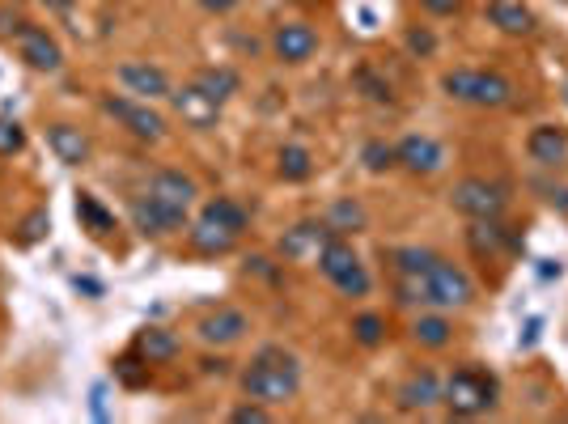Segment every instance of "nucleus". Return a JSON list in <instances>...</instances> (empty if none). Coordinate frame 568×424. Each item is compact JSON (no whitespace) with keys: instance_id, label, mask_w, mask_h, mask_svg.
Returning a JSON list of instances; mask_svg holds the SVG:
<instances>
[{"instance_id":"obj_1","label":"nucleus","mask_w":568,"mask_h":424,"mask_svg":"<svg viewBox=\"0 0 568 424\" xmlns=\"http://www.w3.org/2000/svg\"><path fill=\"white\" fill-rule=\"evenodd\" d=\"M242 391L246 399H259V403H289L301 391V361L293 352H284L280 344H268L255 352V361L246 365L242 374Z\"/></svg>"},{"instance_id":"obj_2","label":"nucleus","mask_w":568,"mask_h":424,"mask_svg":"<svg viewBox=\"0 0 568 424\" xmlns=\"http://www.w3.org/2000/svg\"><path fill=\"white\" fill-rule=\"evenodd\" d=\"M441 403L454 416H479L496 403V378L484 374V369H458L441 382Z\"/></svg>"},{"instance_id":"obj_3","label":"nucleus","mask_w":568,"mask_h":424,"mask_svg":"<svg viewBox=\"0 0 568 424\" xmlns=\"http://www.w3.org/2000/svg\"><path fill=\"white\" fill-rule=\"evenodd\" d=\"M424 285V306H437V310H467L475 302V285L471 276L458 268V263L437 259L429 272L420 276Z\"/></svg>"},{"instance_id":"obj_4","label":"nucleus","mask_w":568,"mask_h":424,"mask_svg":"<svg viewBox=\"0 0 568 424\" xmlns=\"http://www.w3.org/2000/svg\"><path fill=\"white\" fill-rule=\"evenodd\" d=\"M128 212H132V225L145 238H166V234H179V229H187V208L157 200V196H149V191H145V196H136Z\"/></svg>"},{"instance_id":"obj_5","label":"nucleus","mask_w":568,"mask_h":424,"mask_svg":"<svg viewBox=\"0 0 568 424\" xmlns=\"http://www.w3.org/2000/svg\"><path fill=\"white\" fill-rule=\"evenodd\" d=\"M450 204L471 221H496L505 212V191L488 179H463V183H454Z\"/></svg>"},{"instance_id":"obj_6","label":"nucleus","mask_w":568,"mask_h":424,"mask_svg":"<svg viewBox=\"0 0 568 424\" xmlns=\"http://www.w3.org/2000/svg\"><path fill=\"white\" fill-rule=\"evenodd\" d=\"M102 111L111 115V119H119L136 140H149V145H157V140L166 136V119L157 115L149 102H132V98L111 94V98H102Z\"/></svg>"},{"instance_id":"obj_7","label":"nucleus","mask_w":568,"mask_h":424,"mask_svg":"<svg viewBox=\"0 0 568 424\" xmlns=\"http://www.w3.org/2000/svg\"><path fill=\"white\" fill-rule=\"evenodd\" d=\"M335 238V229L327 221H301L293 229H284V238H280V259H289V263H318V255L327 251V242Z\"/></svg>"},{"instance_id":"obj_8","label":"nucleus","mask_w":568,"mask_h":424,"mask_svg":"<svg viewBox=\"0 0 568 424\" xmlns=\"http://www.w3.org/2000/svg\"><path fill=\"white\" fill-rule=\"evenodd\" d=\"M119 85L140 102H157V98H170V77L166 68H157L149 60H128L119 64Z\"/></svg>"},{"instance_id":"obj_9","label":"nucleus","mask_w":568,"mask_h":424,"mask_svg":"<svg viewBox=\"0 0 568 424\" xmlns=\"http://www.w3.org/2000/svg\"><path fill=\"white\" fill-rule=\"evenodd\" d=\"M17 56H22L34 73H56V68L64 64V51H60V43L51 39L47 30H39V26H22L17 30Z\"/></svg>"},{"instance_id":"obj_10","label":"nucleus","mask_w":568,"mask_h":424,"mask_svg":"<svg viewBox=\"0 0 568 424\" xmlns=\"http://www.w3.org/2000/svg\"><path fill=\"white\" fill-rule=\"evenodd\" d=\"M170 102H174V111L183 115L187 128L208 132V128H217V119H221V102H217V98H208L195 81L183 85V90H170Z\"/></svg>"},{"instance_id":"obj_11","label":"nucleus","mask_w":568,"mask_h":424,"mask_svg":"<svg viewBox=\"0 0 568 424\" xmlns=\"http://www.w3.org/2000/svg\"><path fill=\"white\" fill-rule=\"evenodd\" d=\"M246 331H251V318H246L242 310H234V306H221V310L204 314V318H200V327H195V335H200L204 344H217V348L238 344Z\"/></svg>"},{"instance_id":"obj_12","label":"nucleus","mask_w":568,"mask_h":424,"mask_svg":"<svg viewBox=\"0 0 568 424\" xmlns=\"http://www.w3.org/2000/svg\"><path fill=\"white\" fill-rule=\"evenodd\" d=\"M272 51H276V60H284V64H306L318 51V30L306 26V22H284L272 34Z\"/></svg>"},{"instance_id":"obj_13","label":"nucleus","mask_w":568,"mask_h":424,"mask_svg":"<svg viewBox=\"0 0 568 424\" xmlns=\"http://www.w3.org/2000/svg\"><path fill=\"white\" fill-rule=\"evenodd\" d=\"M395 157H399V166L412 174H437L446 166V149H441L433 136H403L395 145Z\"/></svg>"},{"instance_id":"obj_14","label":"nucleus","mask_w":568,"mask_h":424,"mask_svg":"<svg viewBox=\"0 0 568 424\" xmlns=\"http://www.w3.org/2000/svg\"><path fill=\"white\" fill-rule=\"evenodd\" d=\"M47 145H51V153H56V162H64V166H85L90 162V136H85L81 128H73V123H51Z\"/></svg>"},{"instance_id":"obj_15","label":"nucleus","mask_w":568,"mask_h":424,"mask_svg":"<svg viewBox=\"0 0 568 424\" xmlns=\"http://www.w3.org/2000/svg\"><path fill=\"white\" fill-rule=\"evenodd\" d=\"M145 191H149V196H157V200H166V204H179V208H191L195 196H200L195 179H191V174H183V170H157Z\"/></svg>"},{"instance_id":"obj_16","label":"nucleus","mask_w":568,"mask_h":424,"mask_svg":"<svg viewBox=\"0 0 568 424\" xmlns=\"http://www.w3.org/2000/svg\"><path fill=\"white\" fill-rule=\"evenodd\" d=\"M187 238H191V246H195L200 255H225V251H234V242H238L242 234H234V229H225V225L208 221V217H195V221L187 225Z\"/></svg>"},{"instance_id":"obj_17","label":"nucleus","mask_w":568,"mask_h":424,"mask_svg":"<svg viewBox=\"0 0 568 424\" xmlns=\"http://www.w3.org/2000/svg\"><path fill=\"white\" fill-rule=\"evenodd\" d=\"M471 102L475 106H488V111H501V106L513 102V81L505 73H484V68H475V81H471Z\"/></svg>"},{"instance_id":"obj_18","label":"nucleus","mask_w":568,"mask_h":424,"mask_svg":"<svg viewBox=\"0 0 568 424\" xmlns=\"http://www.w3.org/2000/svg\"><path fill=\"white\" fill-rule=\"evenodd\" d=\"M136 357L145 361V365H166L179 357V340H174V331L166 327H145V331H136Z\"/></svg>"},{"instance_id":"obj_19","label":"nucleus","mask_w":568,"mask_h":424,"mask_svg":"<svg viewBox=\"0 0 568 424\" xmlns=\"http://www.w3.org/2000/svg\"><path fill=\"white\" fill-rule=\"evenodd\" d=\"M433 403H441V382H437L433 369L412 374V378L399 386V408L403 412H424V408H433Z\"/></svg>"},{"instance_id":"obj_20","label":"nucleus","mask_w":568,"mask_h":424,"mask_svg":"<svg viewBox=\"0 0 568 424\" xmlns=\"http://www.w3.org/2000/svg\"><path fill=\"white\" fill-rule=\"evenodd\" d=\"M488 17H492V26L496 30H505V34H535V13H530L522 0H492L488 5Z\"/></svg>"},{"instance_id":"obj_21","label":"nucleus","mask_w":568,"mask_h":424,"mask_svg":"<svg viewBox=\"0 0 568 424\" xmlns=\"http://www.w3.org/2000/svg\"><path fill=\"white\" fill-rule=\"evenodd\" d=\"M526 149L539 166H564L568 162V136L560 128H535L526 140Z\"/></svg>"},{"instance_id":"obj_22","label":"nucleus","mask_w":568,"mask_h":424,"mask_svg":"<svg viewBox=\"0 0 568 424\" xmlns=\"http://www.w3.org/2000/svg\"><path fill=\"white\" fill-rule=\"evenodd\" d=\"M412 340L420 348H446L454 340V327H450L446 314H420L412 323Z\"/></svg>"},{"instance_id":"obj_23","label":"nucleus","mask_w":568,"mask_h":424,"mask_svg":"<svg viewBox=\"0 0 568 424\" xmlns=\"http://www.w3.org/2000/svg\"><path fill=\"white\" fill-rule=\"evenodd\" d=\"M200 217H208V221H217V225H225V229H234V234H242L246 225H251V212H246L238 200H229V196H217V200H208L204 208H200Z\"/></svg>"},{"instance_id":"obj_24","label":"nucleus","mask_w":568,"mask_h":424,"mask_svg":"<svg viewBox=\"0 0 568 424\" xmlns=\"http://www.w3.org/2000/svg\"><path fill=\"white\" fill-rule=\"evenodd\" d=\"M352 263H361V259H357V251H352V242H344L340 234H335V238L327 242V251L318 255V272H323L327 280H335V276H344V272L352 268Z\"/></svg>"},{"instance_id":"obj_25","label":"nucleus","mask_w":568,"mask_h":424,"mask_svg":"<svg viewBox=\"0 0 568 424\" xmlns=\"http://www.w3.org/2000/svg\"><path fill=\"white\" fill-rule=\"evenodd\" d=\"M195 85H200L208 98L225 102L229 94H238V73H234V68H225V64H217V68H200V73H195Z\"/></svg>"},{"instance_id":"obj_26","label":"nucleus","mask_w":568,"mask_h":424,"mask_svg":"<svg viewBox=\"0 0 568 424\" xmlns=\"http://www.w3.org/2000/svg\"><path fill=\"white\" fill-rule=\"evenodd\" d=\"M77 217H81V229H90L94 238H106L115 229V217L94 196H85V191H81V200H77Z\"/></svg>"},{"instance_id":"obj_27","label":"nucleus","mask_w":568,"mask_h":424,"mask_svg":"<svg viewBox=\"0 0 568 424\" xmlns=\"http://www.w3.org/2000/svg\"><path fill=\"white\" fill-rule=\"evenodd\" d=\"M467 238H471V251L475 255H496V251H501V246H505V229L501 225H496V221H475L471 229H467Z\"/></svg>"},{"instance_id":"obj_28","label":"nucleus","mask_w":568,"mask_h":424,"mask_svg":"<svg viewBox=\"0 0 568 424\" xmlns=\"http://www.w3.org/2000/svg\"><path fill=\"white\" fill-rule=\"evenodd\" d=\"M390 259H395V272H399V276H424V272H429L433 263H437V255L424 251V246H399V251L390 255Z\"/></svg>"},{"instance_id":"obj_29","label":"nucleus","mask_w":568,"mask_h":424,"mask_svg":"<svg viewBox=\"0 0 568 424\" xmlns=\"http://www.w3.org/2000/svg\"><path fill=\"white\" fill-rule=\"evenodd\" d=\"M310 170H314V162H310V153L301 149V145H284V149H280V179H284V183L310 179Z\"/></svg>"},{"instance_id":"obj_30","label":"nucleus","mask_w":568,"mask_h":424,"mask_svg":"<svg viewBox=\"0 0 568 424\" xmlns=\"http://www.w3.org/2000/svg\"><path fill=\"white\" fill-rule=\"evenodd\" d=\"M352 340L365 348H378L386 340V318L382 314H357L352 318Z\"/></svg>"},{"instance_id":"obj_31","label":"nucleus","mask_w":568,"mask_h":424,"mask_svg":"<svg viewBox=\"0 0 568 424\" xmlns=\"http://www.w3.org/2000/svg\"><path fill=\"white\" fill-rule=\"evenodd\" d=\"M327 225L335 229V234H344V229H361V225H365V212H361V204L340 200V204H331V217H327Z\"/></svg>"},{"instance_id":"obj_32","label":"nucleus","mask_w":568,"mask_h":424,"mask_svg":"<svg viewBox=\"0 0 568 424\" xmlns=\"http://www.w3.org/2000/svg\"><path fill=\"white\" fill-rule=\"evenodd\" d=\"M335 289H340L344 297H365L369 293V285H374V280H369V272H365V263H352V268L344 272V276H335L331 280Z\"/></svg>"},{"instance_id":"obj_33","label":"nucleus","mask_w":568,"mask_h":424,"mask_svg":"<svg viewBox=\"0 0 568 424\" xmlns=\"http://www.w3.org/2000/svg\"><path fill=\"white\" fill-rule=\"evenodd\" d=\"M361 162H365V170L382 174V170H390V166H399V157H395V145H382V140H369V145L361 149Z\"/></svg>"},{"instance_id":"obj_34","label":"nucleus","mask_w":568,"mask_h":424,"mask_svg":"<svg viewBox=\"0 0 568 424\" xmlns=\"http://www.w3.org/2000/svg\"><path fill=\"white\" fill-rule=\"evenodd\" d=\"M471 81H475V68H454V73L441 77V90L454 102H471Z\"/></svg>"},{"instance_id":"obj_35","label":"nucleus","mask_w":568,"mask_h":424,"mask_svg":"<svg viewBox=\"0 0 568 424\" xmlns=\"http://www.w3.org/2000/svg\"><path fill=\"white\" fill-rule=\"evenodd\" d=\"M26 149V128L17 119H0V157H13Z\"/></svg>"},{"instance_id":"obj_36","label":"nucleus","mask_w":568,"mask_h":424,"mask_svg":"<svg viewBox=\"0 0 568 424\" xmlns=\"http://www.w3.org/2000/svg\"><path fill=\"white\" fill-rule=\"evenodd\" d=\"M407 51H412V56H433V51H437V34L424 30V26H412V30H407Z\"/></svg>"},{"instance_id":"obj_37","label":"nucleus","mask_w":568,"mask_h":424,"mask_svg":"<svg viewBox=\"0 0 568 424\" xmlns=\"http://www.w3.org/2000/svg\"><path fill=\"white\" fill-rule=\"evenodd\" d=\"M234 424H263V420H272V412H268V403H242V408H234V416H229Z\"/></svg>"},{"instance_id":"obj_38","label":"nucleus","mask_w":568,"mask_h":424,"mask_svg":"<svg viewBox=\"0 0 568 424\" xmlns=\"http://www.w3.org/2000/svg\"><path fill=\"white\" fill-rule=\"evenodd\" d=\"M357 85L365 90V98H374V102H390V85H386V81H378L374 73H369V68H361V73H357Z\"/></svg>"},{"instance_id":"obj_39","label":"nucleus","mask_w":568,"mask_h":424,"mask_svg":"<svg viewBox=\"0 0 568 424\" xmlns=\"http://www.w3.org/2000/svg\"><path fill=\"white\" fill-rule=\"evenodd\" d=\"M43 234H47V212L34 208L30 217H26V225H22V242H39Z\"/></svg>"},{"instance_id":"obj_40","label":"nucleus","mask_w":568,"mask_h":424,"mask_svg":"<svg viewBox=\"0 0 568 424\" xmlns=\"http://www.w3.org/2000/svg\"><path fill=\"white\" fill-rule=\"evenodd\" d=\"M420 9H429L437 17H450V13L463 9V0H420Z\"/></svg>"},{"instance_id":"obj_41","label":"nucleus","mask_w":568,"mask_h":424,"mask_svg":"<svg viewBox=\"0 0 568 424\" xmlns=\"http://www.w3.org/2000/svg\"><path fill=\"white\" fill-rule=\"evenodd\" d=\"M119 378L128 382V386H140V382H145V374L136 369V361H132V357H123V361H119Z\"/></svg>"},{"instance_id":"obj_42","label":"nucleus","mask_w":568,"mask_h":424,"mask_svg":"<svg viewBox=\"0 0 568 424\" xmlns=\"http://www.w3.org/2000/svg\"><path fill=\"white\" fill-rule=\"evenodd\" d=\"M26 22H22V17H17V13H9V9H0V34H17V30H22Z\"/></svg>"},{"instance_id":"obj_43","label":"nucleus","mask_w":568,"mask_h":424,"mask_svg":"<svg viewBox=\"0 0 568 424\" xmlns=\"http://www.w3.org/2000/svg\"><path fill=\"white\" fill-rule=\"evenodd\" d=\"M200 5H204L208 13H229V9H238L242 0H200Z\"/></svg>"},{"instance_id":"obj_44","label":"nucleus","mask_w":568,"mask_h":424,"mask_svg":"<svg viewBox=\"0 0 568 424\" xmlns=\"http://www.w3.org/2000/svg\"><path fill=\"white\" fill-rule=\"evenodd\" d=\"M51 5H56V9H68V5H73V0H51Z\"/></svg>"},{"instance_id":"obj_45","label":"nucleus","mask_w":568,"mask_h":424,"mask_svg":"<svg viewBox=\"0 0 568 424\" xmlns=\"http://www.w3.org/2000/svg\"><path fill=\"white\" fill-rule=\"evenodd\" d=\"M564 102H568V81H564Z\"/></svg>"},{"instance_id":"obj_46","label":"nucleus","mask_w":568,"mask_h":424,"mask_svg":"<svg viewBox=\"0 0 568 424\" xmlns=\"http://www.w3.org/2000/svg\"><path fill=\"white\" fill-rule=\"evenodd\" d=\"M17 5H22V0H17Z\"/></svg>"}]
</instances>
